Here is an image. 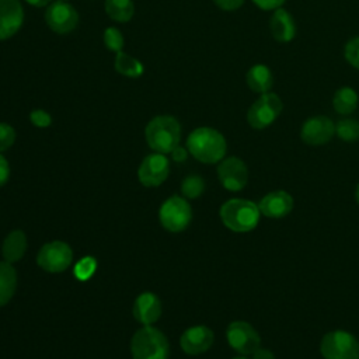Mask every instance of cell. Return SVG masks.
<instances>
[{
    "label": "cell",
    "mask_w": 359,
    "mask_h": 359,
    "mask_svg": "<svg viewBox=\"0 0 359 359\" xmlns=\"http://www.w3.org/2000/svg\"><path fill=\"white\" fill-rule=\"evenodd\" d=\"M283 102L280 97L272 91L264 93L254 101L247 112V121L254 129H265L272 125L282 114Z\"/></svg>",
    "instance_id": "5b68a950"
},
{
    "label": "cell",
    "mask_w": 359,
    "mask_h": 359,
    "mask_svg": "<svg viewBox=\"0 0 359 359\" xmlns=\"http://www.w3.org/2000/svg\"><path fill=\"white\" fill-rule=\"evenodd\" d=\"M161 316V302L150 292L139 294L133 303V317L143 325H151Z\"/></svg>",
    "instance_id": "e0dca14e"
},
{
    "label": "cell",
    "mask_w": 359,
    "mask_h": 359,
    "mask_svg": "<svg viewBox=\"0 0 359 359\" xmlns=\"http://www.w3.org/2000/svg\"><path fill=\"white\" fill-rule=\"evenodd\" d=\"M269 29L275 41L286 43L296 36V24L287 10L279 7L273 10L269 20Z\"/></svg>",
    "instance_id": "ac0fdd59"
},
{
    "label": "cell",
    "mask_w": 359,
    "mask_h": 359,
    "mask_svg": "<svg viewBox=\"0 0 359 359\" xmlns=\"http://www.w3.org/2000/svg\"><path fill=\"white\" fill-rule=\"evenodd\" d=\"M114 67L118 73H121L125 77L130 79H137L143 74V65L133 56L125 53V52H118L114 60Z\"/></svg>",
    "instance_id": "cb8c5ba5"
},
{
    "label": "cell",
    "mask_w": 359,
    "mask_h": 359,
    "mask_svg": "<svg viewBox=\"0 0 359 359\" xmlns=\"http://www.w3.org/2000/svg\"><path fill=\"white\" fill-rule=\"evenodd\" d=\"M130 352L133 359H168L170 345L160 330L144 325L135 332L130 342Z\"/></svg>",
    "instance_id": "277c9868"
},
{
    "label": "cell",
    "mask_w": 359,
    "mask_h": 359,
    "mask_svg": "<svg viewBox=\"0 0 359 359\" xmlns=\"http://www.w3.org/2000/svg\"><path fill=\"white\" fill-rule=\"evenodd\" d=\"M10 175V167L7 160L0 154V187H3Z\"/></svg>",
    "instance_id": "836d02e7"
},
{
    "label": "cell",
    "mask_w": 359,
    "mask_h": 359,
    "mask_svg": "<svg viewBox=\"0 0 359 359\" xmlns=\"http://www.w3.org/2000/svg\"><path fill=\"white\" fill-rule=\"evenodd\" d=\"M17 287V273L14 266L3 261L0 262V307L7 304Z\"/></svg>",
    "instance_id": "44dd1931"
},
{
    "label": "cell",
    "mask_w": 359,
    "mask_h": 359,
    "mask_svg": "<svg viewBox=\"0 0 359 359\" xmlns=\"http://www.w3.org/2000/svg\"><path fill=\"white\" fill-rule=\"evenodd\" d=\"M24 22V8L20 0H0V41L18 32Z\"/></svg>",
    "instance_id": "5bb4252c"
},
{
    "label": "cell",
    "mask_w": 359,
    "mask_h": 359,
    "mask_svg": "<svg viewBox=\"0 0 359 359\" xmlns=\"http://www.w3.org/2000/svg\"><path fill=\"white\" fill-rule=\"evenodd\" d=\"M258 208L264 216L280 219L292 212L293 198L286 191H273L261 199Z\"/></svg>",
    "instance_id": "2e32d148"
},
{
    "label": "cell",
    "mask_w": 359,
    "mask_h": 359,
    "mask_svg": "<svg viewBox=\"0 0 359 359\" xmlns=\"http://www.w3.org/2000/svg\"><path fill=\"white\" fill-rule=\"evenodd\" d=\"M25 1L34 7H45L50 4V0H25Z\"/></svg>",
    "instance_id": "8d00e7d4"
},
{
    "label": "cell",
    "mask_w": 359,
    "mask_h": 359,
    "mask_svg": "<svg viewBox=\"0 0 359 359\" xmlns=\"http://www.w3.org/2000/svg\"><path fill=\"white\" fill-rule=\"evenodd\" d=\"M233 359H247L245 356H237V358H233Z\"/></svg>",
    "instance_id": "f35d334b"
},
{
    "label": "cell",
    "mask_w": 359,
    "mask_h": 359,
    "mask_svg": "<svg viewBox=\"0 0 359 359\" xmlns=\"http://www.w3.org/2000/svg\"><path fill=\"white\" fill-rule=\"evenodd\" d=\"M170 172L168 158L163 153H153L143 158L137 170V178L144 187H158Z\"/></svg>",
    "instance_id": "8fae6325"
},
{
    "label": "cell",
    "mask_w": 359,
    "mask_h": 359,
    "mask_svg": "<svg viewBox=\"0 0 359 359\" xmlns=\"http://www.w3.org/2000/svg\"><path fill=\"white\" fill-rule=\"evenodd\" d=\"M29 121L36 128H48L52 123V116L45 109H32L29 114Z\"/></svg>",
    "instance_id": "4dcf8cb0"
},
{
    "label": "cell",
    "mask_w": 359,
    "mask_h": 359,
    "mask_svg": "<svg viewBox=\"0 0 359 359\" xmlns=\"http://www.w3.org/2000/svg\"><path fill=\"white\" fill-rule=\"evenodd\" d=\"M146 142L157 153H171L181 140V125L171 115H158L153 118L144 130Z\"/></svg>",
    "instance_id": "7a4b0ae2"
},
{
    "label": "cell",
    "mask_w": 359,
    "mask_h": 359,
    "mask_svg": "<svg viewBox=\"0 0 359 359\" xmlns=\"http://www.w3.org/2000/svg\"><path fill=\"white\" fill-rule=\"evenodd\" d=\"M355 199H356V202L359 203V184H358V187H356V189H355Z\"/></svg>",
    "instance_id": "74e56055"
},
{
    "label": "cell",
    "mask_w": 359,
    "mask_h": 359,
    "mask_svg": "<svg viewBox=\"0 0 359 359\" xmlns=\"http://www.w3.org/2000/svg\"><path fill=\"white\" fill-rule=\"evenodd\" d=\"M245 83L250 87L251 91L264 94L271 91L272 84H273V77L272 72L266 65L257 63L248 69L245 73Z\"/></svg>",
    "instance_id": "d6986e66"
},
{
    "label": "cell",
    "mask_w": 359,
    "mask_h": 359,
    "mask_svg": "<svg viewBox=\"0 0 359 359\" xmlns=\"http://www.w3.org/2000/svg\"><path fill=\"white\" fill-rule=\"evenodd\" d=\"M171 156H172V158L175 160V161H178V163H181V161H184L185 158H187V156H188V150H185L184 147H181L180 144L171 151Z\"/></svg>",
    "instance_id": "e575fe53"
},
{
    "label": "cell",
    "mask_w": 359,
    "mask_h": 359,
    "mask_svg": "<svg viewBox=\"0 0 359 359\" xmlns=\"http://www.w3.org/2000/svg\"><path fill=\"white\" fill-rule=\"evenodd\" d=\"M123 43H125L123 35H122V32L118 28H115V27L105 28V31H104V45L109 50L118 53V52L122 50Z\"/></svg>",
    "instance_id": "4316f807"
},
{
    "label": "cell",
    "mask_w": 359,
    "mask_h": 359,
    "mask_svg": "<svg viewBox=\"0 0 359 359\" xmlns=\"http://www.w3.org/2000/svg\"><path fill=\"white\" fill-rule=\"evenodd\" d=\"M73 251L65 241H50L42 245L36 255V264L46 272H62L70 266Z\"/></svg>",
    "instance_id": "ba28073f"
},
{
    "label": "cell",
    "mask_w": 359,
    "mask_h": 359,
    "mask_svg": "<svg viewBox=\"0 0 359 359\" xmlns=\"http://www.w3.org/2000/svg\"><path fill=\"white\" fill-rule=\"evenodd\" d=\"M337 136L344 142H355L359 139V121L352 118L339 119L335 125Z\"/></svg>",
    "instance_id": "d4e9b609"
},
{
    "label": "cell",
    "mask_w": 359,
    "mask_h": 359,
    "mask_svg": "<svg viewBox=\"0 0 359 359\" xmlns=\"http://www.w3.org/2000/svg\"><path fill=\"white\" fill-rule=\"evenodd\" d=\"M226 337L229 345L241 355H252L261 342L258 332L245 321H233L227 327Z\"/></svg>",
    "instance_id": "30bf717a"
},
{
    "label": "cell",
    "mask_w": 359,
    "mask_h": 359,
    "mask_svg": "<svg viewBox=\"0 0 359 359\" xmlns=\"http://www.w3.org/2000/svg\"><path fill=\"white\" fill-rule=\"evenodd\" d=\"M217 177L222 185L229 191H241L248 181V170L238 157H229L220 161Z\"/></svg>",
    "instance_id": "4fadbf2b"
},
{
    "label": "cell",
    "mask_w": 359,
    "mask_h": 359,
    "mask_svg": "<svg viewBox=\"0 0 359 359\" xmlns=\"http://www.w3.org/2000/svg\"><path fill=\"white\" fill-rule=\"evenodd\" d=\"M161 226L172 233L182 231L188 227L192 219V210L188 201L182 196H170L158 210Z\"/></svg>",
    "instance_id": "52a82bcc"
},
{
    "label": "cell",
    "mask_w": 359,
    "mask_h": 359,
    "mask_svg": "<svg viewBox=\"0 0 359 359\" xmlns=\"http://www.w3.org/2000/svg\"><path fill=\"white\" fill-rule=\"evenodd\" d=\"M320 349L324 359H359L358 339L342 330L325 334L321 339Z\"/></svg>",
    "instance_id": "8992f818"
},
{
    "label": "cell",
    "mask_w": 359,
    "mask_h": 359,
    "mask_svg": "<svg viewBox=\"0 0 359 359\" xmlns=\"http://www.w3.org/2000/svg\"><path fill=\"white\" fill-rule=\"evenodd\" d=\"M358 93L352 87H341L335 91L332 98V107L334 109L341 115H349L352 114L358 107Z\"/></svg>",
    "instance_id": "7402d4cb"
},
{
    "label": "cell",
    "mask_w": 359,
    "mask_h": 359,
    "mask_svg": "<svg viewBox=\"0 0 359 359\" xmlns=\"http://www.w3.org/2000/svg\"><path fill=\"white\" fill-rule=\"evenodd\" d=\"M252 3L259 7L261 10H276L279 7H282V4L285 3V0H252Z\"/></svg>",
    "instance_id": "d6a6232c"
},
{
    "label": "cell",
    "mask_w": 359,
    "mask_h": 359,
    "mask_svg": "<svg viewBox=\"0 0 359 359\" xmlns=\"http://www.w3.org/2000/svg\"><path fill=\"white\" fill-rule=\"evenodd\" d=\"M344 57L352 67L359 70V36H355L345 43Z\"/></svg>",
    "instance_id": "f1b7e54d"
},
{
    "label": "cell",
    "mask_w": 359,
    "mask_h": 359,
    "mask_svg": "<svg viewBox=\"0 0 359 359\" xmlns=\"http://www.w3.org/2000/svg\"><path fill=\"white\" fill-rule=\"evenodd\" d=\"M205 189V182L203 180L196 175V174H192V175H188L182 180V184H181V192L184 196L187 198H198Z\"/></svg>",
    "instance_id": "484cf974"
},
{
    "label": "cell",
    "mask_w": 359,
    "mask_h": 359,
    "mask_svg": "<svg viewBox=\"0 0 359 359\" xmlns=\"http://www.w3.org/2000/svg\"><path fill=\"white\" fill-rule=\"evenodd\" d=\"M213 344V331L205 325H195L184 331L180 339L182 351L188 355L206 352Z\"/></svg>",
    "instance_id": "9a60e30c"
},
{
    "label": "cell",
    "mask_w": 359,
    "mask_h": 359,
    "mask_svg": "<svg viewBox=\"0 0 359 359\" xmlns=\"http://www.w3.org/2000/svg\"><path fill=\"white\" fill-rule=\"evenodd\" d=\"M252 359H275V355L268 351V349H262V348H258L254 353H252Z\"/></svg>",
    "instance_id": "d590c367"
},
{
    "label": "cell",
    "mask_w": 359,
    "mask_h": 359,
    "mask_svg": "<svg viewBox=\"0 0 359 359\" xmlns=\"http://www.w3.org/2000/svg\"><path fill=\"white\" fill-rule=\"evenodd\" d=\"M27 250V237L21 230H13L4 238L1 245V255L7 262H15L22 258Z\"/></svg>",
    "instance_id": "ffe728a7"
},
{
    "label": "cell",
    "mask_w": 359,
    "mask_h": 359,
    "mask_svg": "<svg viewBox=\"0 0 359 359\" xmlns=\"http://www.w3.org/2000/svg\"><path fill=\"white\" fill-rule=\"evenodd\" d=\"M15 140V130L11 125L0 122V151L7 150Z\"/></svg>",
    "instance_id": "f546056e"
},
{
    "label": "cell",
    "mask_w": 359,
    "mask_h": 359,
    "mask_svg": "<svg viewBox=\"0 0 359 359\" xmlns=\"http://www.w3.org/2000/svg\"><path fill=\"white\" fill-rule=\"evenodd\" d=\"M259 208L247 199H230L220 208V219L231 231L245 233L259 222Z\"/></svg>",
    "instance_id": "3957f363"
},
{
    "label": "cell",
    "mask_w": 359,
    "mask_h": 359,
    "mask_svg": "<svg viewBox=\"0 0 359 359\" xmlns=\"http://www.w3.org/2000/svg\"><path fill=\"white\" fill-rule=\"evenodd\" d=\"M105 13L118 22H128L135 14V4L132 0H105Z\"/></svg>",
    "instance_id": "603a6c76"
},
{
    "label": "cell",
    "mask_w": 359,
    "mask_h": 359,
    "mask_svg": "<svg viewBox=\"0 0 359 359\" xmlns=\"http://www.w3.org/2000/svg\"><path fill=\"white\" fill-rule=\"evenodd\" d=\"M97 268V262L94 258L91 257H86L83 259H80L76 266H74V275L77 279L80 280H86L88 278H91V275L94 273Z\"/></svg>",
    "instance_id": "83f0119b"
},
{
    "label": "cell",
    "mask_w": 359,
    "mask_h": 359,
    "mask_svg": "<svg viewBox=\"0 0 359 359\" xmlns=\"http://www.w3.org/2000/svg\"><path fill=\"white\" fill-rule=\"evenodd\" d=\"M335 135V123L324 115L311 116L302 125L300 137L304 143L320 146L328 143Z\"/></svg>",
    "instance_id": "7c38bea8"
},
{
    "label": "cell",
    "mask_w": 359,
    "mask_h": 359,
    "mask_svg": "<svg viewBox=\"0 0 359 359\" xmlns=\"http://www.w3.org/2000/svg\"><path fill=\"white\" fill-rule=\"evenodd\" d=\"M226 139L213 128H196L187 139V150L201 163L213 164L220 161L226 154Z\"/></svg>",
    "instance_id": "6da1fadb"
},
{
    "label": "cell",
    "mask_w": 359,
    "mask_h": 359,
    "mask_svg": "<svg viewBox=\"0 0 359 359\" xmlns=\"http://www.w3.org/2000/svg\"><path fill=\"white\" fill-rule=\"evenodd\" d=\"M56 1H69V0H56Z\"/></svg>",
    "instance_id": "ab89813d"
},
{
    "label": "cell",
    "mask_w": 359,
    "mask_h": 359,
    "mask_svg": "<svg viewBox=\"0 0 359 359\" xmlns=\"http://www.w3.org/2000/svg\"><path fill=\"white\" fill-rule=\"evenodd\" d=\"M46 25L56 34H69L79 24L77 10L67 1H52L45 11Z\"/></svg>",
    "instance_id": "9c48e42d"
},
{
    "label": "cell",
    "mask_w": 359,
    "mask_h": 359,
    "mask_svg": "<svg viewBox=\"0 0 359 359\" xmlns=\"http://www.w3.org/2000/svg\"><path fill=\"white\" fill-rule=\"evenodd\" d=\"M215 4L224 11H234L244 4V0H213Z\"/></svg>",
    "instance_id": "1f68e13d"
}]
</instances>
